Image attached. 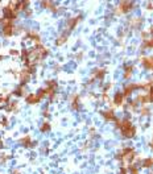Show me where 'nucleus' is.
I'll use <instances>...</instances> for the list:
<instances>
[{
	"instance_id": "1a4fd4ad",
	"label": "nucleus",
	"mask_w": 153,
	"mask_h": 174,
	"mask_svg": "<svg viewBox=\"0 0 153 174\" xmlns=\"http://www.w3.org/2000/svg\"><path fill=\"white\" fill-rule=\"evenodd\" d=\"M38 100H40V98H38V95H29V96L27 98V102L33 104V103H37Z\"/></svg>"
},
{
	"instance_id": "2eb2a0df",
	"label": "nucleus",
	"mask_w": 153,
	"mask_h": 174,
	"mask_svg": "<svg viewBox=\"0 0 153 174\" xmlns=\"http://www.w3.org/2000/svg\"><path fill=\"white\" fill-rule=\"evenodd\" d=\"M41 129H42V132H48L50 129V125L48 124V123H45V124H44L42 127H41Z\"/></svg>"
},
{
	"instance_id": "f3484780",
	"label": "nucleus",
	"mask_w": 153,
	"mask_h": 174,
	"mask_svg": "<svg viewBox=\"0 0 153 174\" xmlns=\"http://www.w3.org/2000/svg\"><path fill=\"white\" fill-rule=\"evenodd\" d=\"M153 8V4H148V9H152Z\"/></svg>"
},
{
	"instance_id": "4468645a",
	"label": "nucleus",
	"mask_w": 153,
	"mask_h": 174,
	"mask_svg": "<svg viewBox=\"0 0 153 174\" xmlns=\"http://www.w3.org/2000/svg\"><path fill=\"white\" fill-rule=\"evenodd\" d=\"M66 40H68V36H61V39L57 40V41H56V44H57V45H62V44L65 42Z\"/></svg>"
},
{
	"instance_id": "dca6fc26",
	"label": "nucleus",
	"mask_w": 153,
	"mask_h": 174,
	"mask_svg": "<svg viewBox=\"0 0 153 174\" xmlns=\"http://www.w3.org/2000/svg\"><path fill=\"white\" fill-rule=\"evenodd\" d=\"M131 73H132V66H129V67H127V71H126V78H128L131 75Z\"/></svg>"
},
{
	"instance_id": "20e7f679",
	"label": "nucleus",
	"mask_w": 153,
	"mask_h": 174,
	"mask_svg": "<svg viewBox=\"0 0 153 174\" xmlns=\"http://www.w3.org/2000/svg\"><path fill=\"white\" fill-rule=\"evenodd\" d=\"M141 62H143L145 69L153 70V57H144V58L141 59Z\"/></svg>"
},
{
	"instance_id": "a211bd4d",
	"label": "nucleus",
	"mask_w": 153,
	"mask_h": 174,
	"mask_svg": "<svg viewBox=\"0 0 153 174\" xmlns=\"http://www.w3.org/2000/svg\"><path fill=\"white\" fill-rule=\"evenodd\" d=\"M120 174H126V170H124V169H122V173H120Z\"/></svg>"
},
{
	"instance_id": "423d86ee",
	"label": "nucleus",
	"mask_w": 153,
	"mask_h": 174,
	"mask_svg": "<svg viewBox=\"0 0 153 174\" xmlns=\"http://www.w3.org/2000/svg\"><path fill=\"white\" fill-rule=\"evenodd\" d=\"M137 87H139V84H129V86H127L126 88H124L123 95H124V96H129V95L132 94L133 88H137Z\"/></svg>"
},
{
	"instance_id": "f257e3e1",
	"label": "nucleus",
	"mask_w": 153,
	"mask_h": 174,
	"mask_svg": "<svg viewBox=\"0 0 153 174\" xmlns=\"http://www.w3.org/2000/svg\"><path fill=\"white\" fill-rule=\"evenodd\" d=\"M116 125L122 129V135L124 137H133L136 133V129L132 127L129 120H116Z\"/></svg>"
},
{
	"instance_id": "f03ea898",
	"label": "nucleus",
	"mask_w": 153,
	"mask_h": 174,
	"mask_svg": "<svg viewBox=\"0 0 153 174\" xmlns=\"http://www.w3.org/2000/svg\"><path fill=\"white\" fill-rule=\"evenodd\" d=\"M135 157V152H133V149H129V148H127V149H124L120 152V158H123L124 162H131V160Z\"/></svg>"
},
{
	"instance_id": "9d476101",
	"label": "nucleus",
	"mask_w": 153,
	"mask_h": 174,
	"mask_svg": "<svg viewBox=\"0 0 153 174\" xmlns=\"http://www.w3.org/2000/svg\"><path fill=\"white\" fill-rule=\"evenodd\" d=\"M78 20L79 19H76V17H74V19H70V20L68 21V27H69V29H73V28L76 25V23H78Z\"/></svg>"
},
{
	"instance_id": "6e6552de",
	"label": "nucleus",
	"mask_w": 153,
	"mask_h": 174,
	"mask_svg": "<svg viewBox=\"0 0 153 174\" xmlns=\"http://www.w3.org/2000/svg\"><path fill=\"white\" fill-rule=\"evenodd\" d=\"M123 98H124L123 94L117 93L116 95H115V104H116V106H122L123 104Z\"/></svg>"
},
{
	"instance_id": "7ed1b4c3",
	"label": "nucleus",
	"mask_w": 153,
	"mask_h": 174,
	"mask_svg": "<svg viewBox=\"0 0 153 174\" xmlns=\"http://www.w3.org/2000/svg\"><path fill=\"white\" fill-rule=\"evenodd\" d=\"M132 8V3L129 1H122L116 8V12H123V13H127L129 9Z\"/></svg>"
},
{
	"instance_id": "6ab92c4d",
	"label": "nucleus",
	"mask_w": 153,
	"mask_h": 174,
	"mask_svg": "<svg viewBox=\"0 0 153 174\" xmlns=\"http://www.w3.org/2000/svg\"><path fill=\"white\" fill-rule=\"evenodd\" d=\"M152 148H153V141H152Z\"/></svg>"
},
{
	"instance_id": "f8f14e48",
	"label": "nucleus",
	"mask_w": 153,
	"mask_h": 174,
	"mask_svg": "<svg viewBox=\"0 0 153 174\" xmlns=\"http://www.w3.org/2000/svg\"><path fill=\"white\" fill-rule=\"evenodd\" d=\"M143 166H145V167L153 166V160H151V158H146V160H144V161H143Z\"/></svg>"
},
{
	"instance_id": "39448f33",
	"label": "nucleus",
	"mask_w": 153,
	"mask_h": 174,
	"mask_svg": "<svg viewBox=\"0 0 153 174\" xmlns=\"http://www.w3.org/2000/svg\"><path fill=\"white\" fill-rule=\"evenodd\" d=\"M3 33H4L7 37H9L12 33H13V25L11 24V21H8L7 25L4 27V29H3Z\"/></svg>"
},
{
	"instance_id": "9b49d317",
	"label": "nucleus",
	"mask_w": 153,
	"mask_h": 174,
	"mask_svg": "<svg viewBox=\"0 0 153 174\" xmlns=\"http://www.w3.org/2000/svg\"><path fill=\"white\" fill-rule=\"evenodd\" d=\"M144 47H153V34H152V37L144 40Z\"/></svg>"
},
{
	"instance_id": "ddd939ff",
	"label": "nucleus",
	"mask_w": 153,
	"mask_h": 174,
	"mask_svg": "<svg viewBox=\"0 0 153 174\" xmlns=\"http://www.w3.org/2000/svg\"><path fill=\"white\" fill-rule=\"evenodd\" d=\"M21 142H23V144L25 145V147H30V137H29V136H27V137H25V138H23V140H21Z\"/></svg>"
},
{
	"instance_id": "0eeeda50",
	"label": "nucleus",
	"mask_w": 153,
	"mask_h": 174,
	"mask_svg": "<svg viewBox=\"0 0 153 174\" xmlns=\"http://www.w3.org/2000/svg\"><path fill=\"white\" fill-rule=\"evenodd\" d=\"M103 116L106 118V120H108V121L115 119V113H114L112 110H108V111H106V112H103Z\"/></svg>"
}]
</instances>
